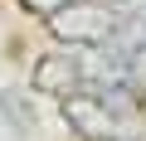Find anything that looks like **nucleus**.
<instances>
[{
  "label": "nucleus",
  "instance_id": "1",
  "mask_svg": "<svg viewBox=\"0 0 146 141\" xmlns=\"http://www.w3.org/2000/svg\"><path fill=\"white\" fill-rule=\"evenodd\" d=\"M63 122L83 141H141V117L127 88H83L63 97Z\"/></svg>",
  "mask_w": 146,
  "mask_h": 141
},
{
  "label": "nucleus",
  "instance_id": "5",
  "mask_svg": "<svg viewBox=\"0 0 146 141\" xmlns=\"http://www.w3.org/2000/svg\"><path fill=\"white\" fill-rule=\"evenodd\" d=\"M127 93H141L146 97V44L141 49H127Z\"/></svg>",
  "mask_w": 146,
  "mask_h": 141
},
{
  "label": "nucleus",
  "instance_id": "6",
  "mask_svg": "<svg viewBox=\"0 0 146 141\" xmlns=\"http://www.w3.org/2000/svg\"><path fill=\"white\" fill-rule=\"evenodd\" d=\"M20 5H25L29 15H39V20H49L54 10H63V5H68V0H20Z\"/></svg>",
  "mask_w": 146,
  "mask_h": 141
},
{
  "label": "nucleus",
  "instance_id": "4",
  "mask_svg": "<svg viewBox=\"0 0 146 141\" xmlns=\"http://www.w3.org/2000/svg\"><path fill=\"white\" fill-rule=\"evenodd\" d=\"M117 15H122L117 44H122V49H141V44H146V0H122Z\"/></svg>",
  "mask_w": 146,
  "mask_h": 141
},
{
  "label": "nucleus",
  "instance_id": "3",
  "mask_svg": "<svg viewBox=\"0 0 146 141\" xmlns=\"http://www.w3.org/2000/svg\"><path fill=\"white\" fill-rule=\"evenodd\" d=\"M83 88H88V58H83V49L63 44V54H44L34 63V93L68 97V93H83Z\"/></svg>",
  "mask_w": 146,
  "mask_h": 141
},
{
  "label": "nucleus",
  "instance_id": "2",
  "mask_svg": "<svg viewBox=\"0 0 146 141\" xmlns=\"http://www.w3.org/2000/svg\"><path fill=\"white\" fill-rule=\"evenodd\" d=\"M49 34L68 49H93V44H117V5L112 0H68L63 10H54L49 20Z\"/></svg>",
  "mask_w": 146,
  "mask_h": 141
}]
</instances>
